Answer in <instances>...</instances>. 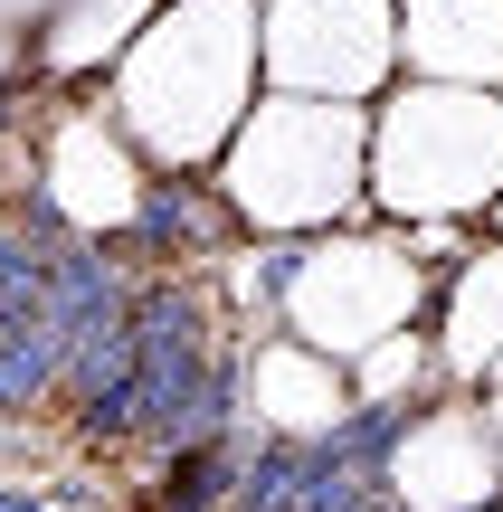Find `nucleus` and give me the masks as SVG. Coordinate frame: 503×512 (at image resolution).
I'll return each mask as SVG.
<instances>
[{"instance_id": "nucleus-1", "label": "nucleus", "mask_w": 503, "mask_h": 512, "mask_svg": "<svg viewBox=\"0 0 503 512\" xmlns=\"http://www.w3.org/2000/svg\"><path fill=\"white\" fill-rule=\"evenodd\" d=\"M114 133L143 171H219L238 124L257 114V0H162L105 76Z\"/></svg>"}, {"instance_id": "nucleus-2", "label": "nucleus", "mask_w": 503, "mask_h": 512, "mask_svg": "<svg viewBox=\"0 0 503 512\" xmlns=\"http://www.w3.org/2000/svg\"><path fill=\"white\" fill-rule=\"evenodd\" d=\"M503 190V95L466 86H409L399 76L371 105V152H361V209L371 228H475Z\"/></svg>"}, {"instance_id": "nucleus-3", "label": "nucleus", "mask_w": 503, "mask_h": 512, "mask_svg": "<svg viewBox=\"0 0 503 512\" xmlns=\"http://www.w3.org/2000/svg\"><path fill=\"white\" fill-rule=\"evenodd\" d=\"M361 152H371V114L352 105H304V95H257L238 143L219 152L209 181L247 219V238H304L323 247L342 219L371 228L361 209Z\"/></svg>"}, {"instance_id": "nucleus-4", "label": "nucleus", "mask_w": 503, "mask_h": 512, "mask_svg": "<svg viewBox=\"0 0 503 512\" xmlns=\"http://www.w3.org/2000/svg\"><path fill=\"white\" fill-rule=\"evenodd\" d=\"M266 95L371 114L399 86V0H257Z\"/></svg>"}, {"instance_id": "nucleus-5", "label": "nucleus", "mask_w": 503, "mask_h": 512, "mask_svg": "<svg viewBox=\"0 0 503 512\" xmlns=\"http://www.w3.org/2000/svg\"><path fill=\"white\" fill-rule=\"evenodd\" d=\"M105 247L124 275H219L247 256V219L209 171H143V200Z\"/></svg>"}, {"instance_id": "nucleus-6", "label": "nucleus", "mask_w": 503, "mask_h": 512, "mask_svg": "<svg viewBox=\"0 0 503 512\" xmlns=\"http://www.w3.org/2000/svg\"><path fill=\"white\" fill-rule=\"evenodd\" d=\"M38 200H48L76 238H114V228L133 219V200H143V162H133V143L86 105V95L57 105V124H48V181H38Z\"/></svg>"}, {"instance_id": "nucleus-7", "label": "nucleus", "mask_w": 503, "mask_h": 512, "mask_svg": "<svg viewBox=\"0 0 503 512\" xmlns=\"http://www.w3.org/2000/svg\"><path fill=\"white\" fill-rule=\"evenodd\" d=\"M399 76L503 95V0H399Z\"/></svg>"}, {"instance_id": "nucleus-8", "label": "nucleus", "mask_w": 503, "mask_h": 512, "mask_svg": "<svg viewBox=\"0 0 503 512\" xmlns=\"http://www.w3.org/2000/svg\"><path fill=\"white\" fill-rule=\"evenodd\" d=\"M352 408V370L304 351L295 332H247V427L266 437H333Z\"/></svg>"}, {"instance_id": "nucleus-9", "label": "nucleus", "mask_w": 503, "mask_h": 512, "mask_svg": "<svg viewBox=\"0 0 503 512\" xmlns=\"http://www.w3.org/2000/svg\"><path fill=\"white\" fill-rule=\"evenodd\" d=\"M152 10H162V0H67V10L48 19V38H38L29 67L48 76V86H67V76H95V67L114 76V57L143 38V19H152Z\"/></svg>"}, {"instance_id": "nucleus-10", "label": "nucleus", "mask_w": 503, "mask_h": 512, "mask_svg": "<svg viewBox=\"0 0 503 512\" xmlns=\"http://www.w3.org/2000/svg\"><path fill=\"white\" fill-rule=\"evenodd\" d=\"M57 380H67V332L29 304L10 332H0V418H10V427L48 418V408H57Z\"/></svg>"}, {"instance_id": "nucleus-11", "label": "nucleus", "mask_w": 503, "mask_h": 512, "mask_svg": "<svg viewBox=\"0 0 503 512\" xmlns=\"http://www.w3.org/2000/svg\"><path fill=\"white\" fill-rule=\"evenodd\" d=\"M38 275H48V256H38V247L10 228V219H0V332H10L19 313L38 304Z\"/></svg>"}, {"instance_id": "nucleus-12", "label": "nucleus", "mask_w": 503, "mask_h": 512, "mask_svg": "<svg viewBox=\"0 0 503 512\" xmlns=\"http://www.w3.org/2000/svg\"><path fill=\"white\" fill-rule=\"evenodd\" d=\"M0 512H57L48 494H29V484H0Z\"/></svg>"}, {"instance_id": "nucleus-13", "label": "nucleus", "mask_w": 503, "mask_h": 512, "mask_svg": "<svg viewBox=\"0 0 503 512\" xmlns=\"http://www.w3.org/2000/svg\"><path fill=\"white\" fill-rule=\"evenodd\" d=\"M494 512H503V484H494Z\"/></svg>"}]
</instances>
